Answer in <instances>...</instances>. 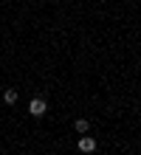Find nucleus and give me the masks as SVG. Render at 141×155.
Returning <instances> with one entry per match:
<instances>
[{"mask_svg":"<svg viewBox=\"0 0 141 155\" xmlns=\"http://www.w3.org/2000/svg\"><path fill=\"white\" fill-rule=\"evenodd\" d=\"M3 102H6V104H14V102H17V90H12V87H8L6 93H3Z\"/></svg>","mask_w":141,"mask_h":155,"instance_id":"20e7f679","label":"nucleus"},{"mask_svg":"<svg viewBox=\"0 0 141 155\" xmlns=\"http://www.w3.org/2000/svg\"><path fill=\"white\" fill-rule=\"evenodd\" d=\"M73 127H76V133H88V130H90V121H88V118H76Z\"/></svg>","mask_w":141,"mask_h":155,"instance_id":"7ed1b4c3","label":"nucleus"},{"mask_svg":"<svg viewBox=\"0 0 141 155\" xmlns=\"http://www.w3.org/2000/svg\"><path fill=\"white\" fill-rule=\"evenodd\" d=\"M45 110H48V104H45V99H31V102H28V113H31L34 118H40V116H45Z\"/></svg>","mask_w":141,"mask_h":155,"instance_id":"f257e3e1","label":"nucleus"},{"mask_svg":"<svg viewBox=\"0 0 141 155\" xmlns=\"http://www.w3.org/2000/svg\"><path fill=\"white\" fill-rule=\"evenodd\" d=\"M93 150H96V141L90 135H82L79 138V152H93Z\"/></svg>","mask_w":141,"mask_h":155,"instance_id":"f03ea898","label":"nucleus"}]
</instances>
